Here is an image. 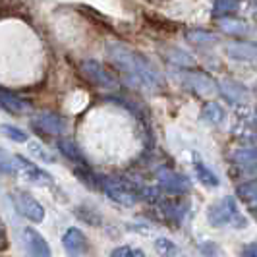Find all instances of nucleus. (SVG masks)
<instances>
[{"instance_id":"nucleus-6","label":"nucleus","mask_w":257,"mask_h":257,"mask_svg":"<svg viewBox=\"0 0 257 257\" xmlns=\"http://www.w3.org/2000/svg\"><path fill=\"white\" fill-rule=\"evenodd\" d=\"M24 238H26L27 249L33 257H51V245L35 228H26Z\"/></svg>"},{"instance_id":"nucleus-14","label":"nucleus","mask_w":257,"mask_h":257,"mask_svg":"<svg viewBox=\"0 0 257 257\" xmlns=\"http://www.w3.org/2000/svg\"><path fill=\"white\" fill-rule=\"evenodd\" d=\"M240 0H215L213 2V16L215 18H226L238 12Z\"/></svg>"},{"instance_id":"nucleus-13","label":"nucleus","mask_w":257,"mask_h":257,"mask_svg":"<svg viewBox=\"0 0 257 257\" xmlns=\"http://www.w3.org/2000/svg\"><path fill=\"white\" fill-rule=\"evenodd\" d=\"M220 91H222L230 101H234V103H242L245 99V87L240 85V83H236V81H232V79L222 81V83H220Z\"/></svg>"},{"instance_id":"nucleus-18","label":"nucleus","mask_w":257,"mask_h":257,"mask_svg":"<svg viewBox=\"0 0 257 257\" xmlns=\"http://www.w3.org/2000/svg\"><path fill=\"white\" fill-rule=\"evenodd\" d=\"M0 132L8 138V140H12V142H18V143H26L27 142V134L24 130L16 128V126H10V124H2L0 126Z\"/></svg>"},{"instance_id":"nucleus-1","label":"nucleus","mask_w":257,"mask_h":257,"mask_svg":"<svg viewBox=\"0 0 257 257\" xmlns=\"http://www.w3.org/2000/svg\"><path fill=\"white\" fill-rule=\"evenodd\" d=\"M108 56L114 62L116 68H120L124 74L138 79L143 85H147V87H159L161 85V76L157 74V70L142 52L132 51L126 45L116 43V45L108 47Z\"/></svg>"},{"instance_id":"nucleus-12","label":"nucleus","mask_w":257,"mask_h":257,"mask_svg":"<svg viewBox=\"0 0 257 257\" xmlns=\"http://www.w3.org/2000/svg\"><path fill=\"white\" fill-rule=\"evenodd\" d=\"M184 79H186L188 85H192L193 89L199 91L201 95H207L209 91L215 87V83L207 76H203V74H184Z\"/></svg>"},{"instance_id":"nucleus-8","label":"nucleus","mask_w":257,"mask_h":257,"mask_svg":"<svg viewBox=\"0 0 257 257\" xmlns=\"http://www.w3.org/2000/svg\"><path fill=\"white\" fill-rule=\"evenodd\" d=\"M35 128H39V132H49V134H62L66 130V122L56 114H39L37 118H33Z\"/></svg>"},{"instance_id":"nucleus-22","label":"nucleus","mask_w":257,"mask_h":257,"mask_svg":"<svg viewBox=\"0 0 257 257\" xmlns=\"http://www.w3.org/2000/svg\"><path fill=\"white\" fill-rule=\"evenodd\" d=\"M29 151H31V155H35L39 161H45V163H54V155L49 153L41 143H35L31 142L29 143Z\"/></svg>"},{"instance_id":"nucleus-5","label":"nucleus","mask_w":257,"mask_h":257,"mask_svg":"<svg viewBox=\"0 0 257 257\" xmlns=\"http://www.w3.org/2000/svg\"><path fill=\"white\" fill-rule=\"evenodd\" d=\"M209 217H211L213 224H228L232 220H242L240 215H238V211H236V203H234V199H230V197L222 199L219 205L213 207L211 213H209Z\"/></svg>"},{"instance_id":"nucleus-24","label":"nucleus","mask_w":257,"mask_h":257,"mask_svg":"<svg viewBox=\"0 0 257 257\" xmlns=\"http://www.w3.org/2000/svg\"><path fill=\"white\" fill-rule=\"evenodd\" d=\"M112 257H145L142 249H134L128 245H122V247H116L112 251Z\"/></svg>"},{"instance_id":"nucleus-4","label":"nucleus","mask_w":257,"mask_h":257,"mask_svg":"<svg viewBox=\"0 0 257 257\" xmlns=\"http://www.w3.org/2000/svg\"><path fill=\"white\" fill-rule=\"evenodd\" d=\"M14 161H16L18 172H20L24 178H27L29 182H35V184H51L52 182L49 172H45L43 168H39L37 165H33L31 161H27L26 157L14 155Z\"/></svg>"},{"instance_id":"nucleus-7","label":"nucleus","mask_w":257,"mask_h":257,"mask_svg":"<svg viewBox=\"0 0 257 257\" xmlns=\"http://www.w3.org/2000/svg\"><path fill=\"white\" fill-rule=\"evenodd\" d=\"M62 244L70 251V255H83L87 251V238L79 228H68L62 238Z\"/></svg>"},{"instance_id":"nucleus-15","label":"nucleus","mask_w":257,"mask_h":257,"mask_svg":"<svg viewBox=\"0 0 257 257\" xmlns=\"http://www.w3.org/2000/svg\"><path fill=\"white\" fill-rule=\"evenodd\" d=\"M186 39L192 43V45H197V47H203V45H211V43H217L219 37L209 33V31H203V29H192V31H186Z\"/></svg>"},{"instance_id":"nucleus-9","label":"nucleus","mask_w":257,"mask_h":257,"mask_svg":"<svg viewBox=\"0 0 257 257\" xmlns=\"http://www.w3.org/2000/svg\"><path fill=\"white\" fill-rule=\"evenodd\" d=\"M224 52L236 58V60H253L255 58V47L253 43H230L224 47Z\"/></svg>"},{"instance_id":"nucleus-11","label":"nucleus","mask_w":257,"mask_h":257,"mask_svg":"<svg viewBox=\"0 0 257 257\" xmlns=\"http://www.w3.org/2000/svg\"><path fill=\"white\" fill-rule=\"evenodd\" d=\"M219 27L224 33H230V35H238V37H244L249 33V26L242 22V20H234V18H219Z\"/></svg>"},{"instance_id":"nucleus-17","label":"nucleus","mask_w":257,"mask_h":257,"mask_svg":"<svg viewBox=\"0 0 257 257\" xmlns=\"http://www.w3.org/2000/svg\"><path fill=\"white\" fill-rule=\"evenodd\" d=\"M58 149H60L68 159L77 161V163H83V155H81V151L76 147V143L68 142V140H60V142H58Z\"/></svg>"},{"instance_id":"nucleus-2","label":"nucleus","mask_w":257,"mask_h":257,"mask_svg":"<svg viewBox=\"0 0 257 257\" xmlns=\"http://www.w3.org/2000/svg\"><path fill=\"white\" fill-rule=\"evenodd\" d=\"M14 203H16L18 211H20L26 219L33 220V222H41V220L45 219V209H43V205L27 192L14 193Z\"/></svg>"},{"instance_id":"nucleus-10","label":"nucleus","mask_w":257,"mask_h":257,"mask_svg":"<svg viewBox=\"0 0 257 257\" xmlns=\"http://www.w3.org/2000/svg\"><path fill=\"white\" fill-rule=\"evenodd\" d=\"M0 108H4L6 112H12V114H22V112L27 110V104L20 97H16V95L8 93V91L0 89Z\"/></svg>"},{"instance_id":"nucleus-20","label":"nucleus","mask_w":257,"mask_h":257,"mask_svg":"<svg viewBox=\"0 0 257 257\" xmlns=\"http://www.w3.org/2000/svg\"><path fill=\"white\" fill-rule=\"evenodd\" d=\"M203 116H205L209 122H213V124H219V122H222V118H224V110L220 108V104L207 103L205 108H203Z\"/></svg>"},{"instance_id":"nucleus-23","label":"nucleus","mask_w":257,"mask_h":257,"mask_svg":"<svg viewBox=\"0 0 257 257\" xmlns=\"http://www.w3.org/2000/svg\"><path fill=\"white\" fill-rule=\"evenodd\" d=\"M155 245H157L159 253H161L163 257H174L176 255V251H178V249H176V245L172 244L170 240H167V238H159Z\"/></svg>"},{"instance_id":"nucleus-21","label":"nucleus","mask_w":257,"mask_h":257,"mask_svg":"<svg viewBox=\"0 0 257 257\" xmlns=\"http://www.w3.org/2000/svg\"><path fill=\"white\" fill-rule=\"evenodd\" d=\"M195 170H197L199 180L203 182V184H207V186H217V184H219V180L215 178V174H213L201 161H195Z\"/></svg>"},{"instance_id":"nucleus-3","label":"nucleus","mask_w":257,"mask_h":257,"mask_svg":"<svg viewBox=\"0 0 257 257\" xmlns=\"http://www.w3.org/2000/svg\"><path fill=\"white\" fill-rule=\"evenodd\" d=\"M81 70H83V74L89 77L95 85L106 87V89L116 87L114 76H112L103 64H99L97 60H85V62H81Z\"/></svg>"},{"instance_id":"nucleus-19","label":"nucleus","mask_w":257,"mask_h":257,"mask_svg":"<svg viewBox=\"0 0 257 257\" xmlns=\"http://www.w3.org/2000/svg\"><path fill=\"white\" fill-rule=\"evenodd\" d=\"M0 172L8 174V176H14L18 174V168H16V161L10 153H6L4 149H0Z\"/></svg>"},{"instance_id":"nucleus-16","label":"nucleus","mask_w":257,"mask_h":257,"mask_svg":"<svg viewBox=\"0 0 257 257\" xmlns=\"http://www.w3.org/2000/svg\"><path fill=\"white\" fill-rule=\"evenodd\" d=\"M167 58L172 62V64H178V66H192L193 64V58L188 54V52L180 51V49H170V51L165 52Z\"/></svg>"}]
</instances>
